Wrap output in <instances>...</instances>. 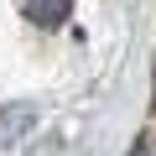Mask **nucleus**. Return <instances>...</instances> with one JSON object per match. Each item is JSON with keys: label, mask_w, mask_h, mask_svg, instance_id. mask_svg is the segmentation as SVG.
<instances>
[{"label": "nucleus", "mask_w": 156, "mask_h": 156, "mask_svg": "<svg viewBox=\"0 0 156 156\" xmlns=\"http://www.w3.org/2000/svg\"><path fill=\"white\" fill-rule=\"evenodd\" d=\"M68 11H73V0H21V16L31 26H57L68 21Z\"/></svg>", "instance_id": "nucleus-1"}, {"label": "nucleus", "mask_w": 156, "mask_h": 156, "mask_svg": "<svg viewBox=\"0 0 156 156\" xmlns=\"http://www.w3.org/2000/svg\"><path fill=\"white\" fill-rule=\"evenodd\" d=\"M31 125H37V120H31V109H26V104H11V109H0V146L21 140Z\"/></svg>", "instance_id": "nucleus-2"}]
</instances>
